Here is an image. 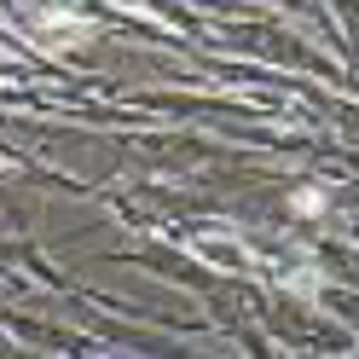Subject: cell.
Instances as JSON below:
<instances>
[{
  "mask_svg": "<svg viewBox=\"0 0 359 359\" xmlns=\"http://www.w3.org/2000/svg\"><path fill=\"white\" fill-rule=\"evenodd\" d=\"M296 215H319V197H313V191H296Z\"/></svg>",
  "mask_w": 359,
  "mask_h": 359,
  "instance_id": "obj_1",
  "label": "cell"
}]
</instances>
